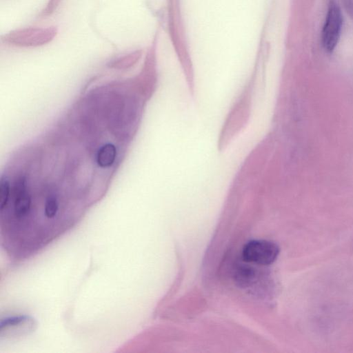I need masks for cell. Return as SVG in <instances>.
I'll return each instance as SVG.
<instances>
[{
  "instance_id": "4",
  "label": "cell",
  "mask_w": 353,
  "mask_h": 353,
  "mask_svg": "<svg viewBox=\"0 0 353 353\" xmlns=\"http://www.w3.org/2000/svg\"><path fill=\"white\" fill-rule=\"evenodd\" d=\"M279 254V247L272 241L252 240L243 247L242 257L245 261L267 265L272 263Z\"/></svg>"
},
{
  "instance_id": "5",
  "label": "cell",
  "mask_w": 353,
  "mask_h": 353,
  "mask_svg": "<svg viewBox=\"0 0 353 353\" xmlns=\"http://www.w3.org/2000/svg\"><path fill=\"white\" fill-rule=\"evenodd\" d=\"M141 55L142 50H138L110 62L108 66L119 70L129 68L140 59Z\"/></svg>"
},
{
  "instance_id": "3",
  "label": "cell",
  "mask_w": 353,
  "mask_h": 353,
  "mask_svg": "<svg viewBox=\"0 0 353 353\" xmlns=\"http://www.w3.org/2000/svg\"><path fill=\"white\" fill-rule=\"evenodd\" d=\"M343 26V15L337 3L332 1L328 7L321 32V42L325 50L332 52L339 41Z\"/></svg>"
},
{
  "instance_id": "7",
  "label": "cell",
  "mask_w": 353,
  "mask_h": 353,
  "mask_svg": "<svg viewBox=\"0 0 353 353\" xmlns=\"http://www.w3.org/2000/svg\"><path fill=\"white\" fill-rule=\"evenodd\" d=\"M344 6L347 12L350 14L353 19V0H344Z\"/></svg>"
},
{
  "instance_id": "6",
  "label": "cell",
  "mask_w": 353,
  "mask_h": 353,
  "mask_svg": "<svg viewBox=\"0 0 353 353\" xmlns=\"http://www.w3.org/2000/svg\"><path fill=\"white\" fill-rule=\"evenodd\" d=\"M61 0H49L46 8L39 14L41 17H46L52 14L59 7Z\"/></svg>"
},
{
  "instance_id": "1",
  "label": "cell",
  "mask_w": 353,
  "mask_h": 353,
  "mask_svg": "<svg viewBox=\"0 0 353 353\" xmlns=\"http://www.w3.org/2000/svg\"><path fill=\"white\" fill-rule=\"evenodd\" d=\"M122 139L107 114L74 103L52 129L12 154L10 188L31 216L74 226L105 194L119 167Z\"/></svg>"
},
{
  "instance_id": "2",
  "label": "cell",
  "mask_w": 353,
  "mask_h": 353,
  "mask_svg": "<svg viewBox=\"0 0 353 353\" xmlns=\"http://www.w3.org/2000/svg\"><path fill=\"white\" fill-rule=\"evenodd\" d=\"M56 27L25 28L2 37L3 42L19 47H37L50 42L56 37Z\"/></svg>"
}]
</instances>
